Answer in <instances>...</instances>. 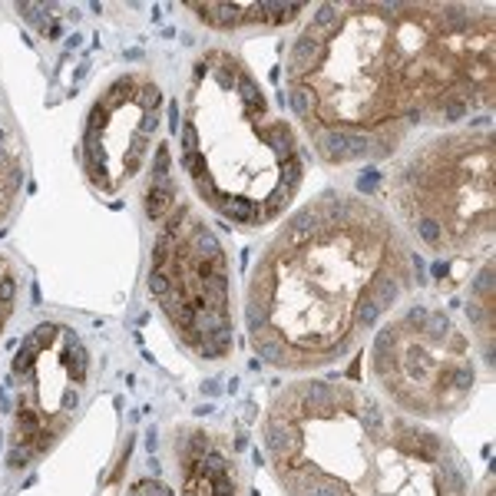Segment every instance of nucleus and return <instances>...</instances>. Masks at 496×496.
<instances>
[{
  "label": "nucleus",
  "instance_id": "nucleus-6",
  "mask_svg": "<svg viewBox=\"0 0 496 496\" xmlns=\"http://www.w3.org/2000/svg\"><path fill=\"white\" fill-rule=\"evenodd\" d=\"M470 321L483 337L486 347V364L493 361V262H483L480 275L474 278V291H470Z\"/></svg>",
  "mask_w": 496,
  "mask_h": 496
},
{
  "label": "nucleus",
  "instance_id": "nucleus-11",
  "mask_svg": "<svg viewBox=\"0 0 496 496\" xmlns=\"http://www.w3.org/2000/svg\"><path fill=\"white\" fill-rule=\"evenodd\" d=\"M13 291H17V281H13V278H4V281H0V301H4V304H11Z\"/></svg>",
  "mask_w": 496,
  "mask_h": 496
},
{
  "label": "nucleus",
  "instance_id": "nucleus-7",
  "mask_svg": "<svg viewBox=\"0 0 496 496\" xmlns=\"http://www.w3.org/2000/svg\"><path fill=\"white\" fill-rule=\"evenodd\" d=\"M173 208L175 189L169 179V149H166V142H159V149L152 156V182L146 189V215H149V222H166Z\"/></svg>",
  "mask_w": 496,
  "mask_h": 496
},
{
  "label": "nucleus",
  "instance_id": "nucleus-4",
  "mask_svg": "<svg viewBox=\"0 0 496 496\" xmlns=\"http://www.w3.org/2000/svg\"><path fill=\"white\" fill-rule=\"evenodd\" d=\"M370 374L410 417H447L476 391V358L450 314L414 304L370 341Z\"/></svg>",
  "mask_w": 496,
  "mask_h": 496
},
{
  "label": "nucleus",
  "instance_id": "nucleus-8",
  "mask_svg": "<svg viewBox=\"0 0 496 496\" xmlns=\"http://www.w3.org/2000/svg\"><path fill=\"white\" fill-rule=\"evenodd\" d=\"M17 11H20V17L30 23V27H40V30H43L46 20H50V4H20Z\"/></svg>",
  "mask_w": 496,
  "mask_h": 496
},
{
  "label": "nucleus",
  "instance_id": "nucleus-1",
  "mask_svg": "<svg viewBox=\"0 0 496 496\" xmlns=\"http://www.w3.org/2000/svg\"><path fill=\"white\" fill-rule=\"evenodd\" d=\"M308 133L374 139V159L420 123H457L493 100V11L470 4H341V23L301 76Z\"/></svg>",
  "mask_w": 496,
  "mask_h": 496
},
{
  "label": "nucleus",
  "instance_id": "nucleus-2",
  "mask_svg": "<svg viewBox=\"0 0 496 496\" xmlns=\"http://www.w3.org/2000/svg\"><path fill=\"white\" fill-rule=\"evenodd\" d=\"M414 262L381 208L328 189L291 215L252 278L255 354L285 370L328 368L410 291Z\"/></svg>",
  "mask_w": 496,
  "mask_h": 496
},
{
  "label": "nucleus",
  "instance_id": "nucleus-9",
  "mask_svg": "<svg viewBox=\"0 0 496 496\" xmlns=\"http://www.w3.org/2000/svg\"><path fill=\"white\" fill-rule=\"evenodd\" d=\"M179 139H182V156L199 152V129H196V123H185L182 133H179Z\"/></svg>",
  "mask_w": 496,
  "mask_h": 496
},
{
  "label": "nucleus",
  "instance_id": "nucleus-14",
  "mask_svg": "<svg viewBox=\"0 0 496 496\" xmlns=\"http://www.w3.org/2000/svg\"><path fill=\"white\" fill-rule=\"evenodd\" d=\"M0 142H4V129H0Z\"/></svg>",
  "mask_w": 496,
  "mask_h": 496
},
{
  "label": "nucleus",
  "instance_id": "nucleus-12",
  "mask_svg": "<svg viewBox=\"0 0 496 496\" xmlns=\"http://www.w3.org/2000/svg\"><path fill=\"white\" fill-rule=\"evenodd\" d=\"M43 36H50V40H60V36H63V23L50 17V20H46V27H43Z\"/></svg>",
  "mask_w": 496,
  "mask_h": 496
},
{
  "label": "nucleus",
  "instance_id": "nucleus-10",
  "mask_svg": "<svg viewBox=\"0 0 496 496\" xmlns=\"http://www.w3.org/2000/svg\"><path fill=\"white\" fill-rule=\"evenodd\" d=\"M36 453L30 450V447H20V443H13L11 447V453H7V463H11V467H27V463L34 460Z\"/></svg>",
  "mask_w": 496,
  "mask_h": 496
},
{
  "label": "nucleus",
  "instance_id": "nucleus-13",
  "mask_svg": "<svg viewBox=\"0 0 496 496\" xmlns=\"http://www.w3.org/2000/svg\"><path fill=\"white\" fill-rule=\"evenodd\" d=\"M480 496H493V474H486V480H483V493Z\"/></svg>",
  "mask_w": 496,
  "mask_h": 496
},
{
  "label": "nucleus",
  "instance_id": "nucleus-5",
  "mask_svg": "<svg viewBox=\"0 0 496 496\" xmlns=\"http://www.w3.org/2000/svg\"><path fill=\"white\" fill-rule=\"evenodd\" d=\"M364 496H467V474L440 434L391 414Z\"/></svg>",
  "mask_w": 496,
  "mask_h": 496
},
{
  "label": "nucleus",
  "instance_id": "nucleus-3",
  "mask_svg": "<svg viewBox=\"0 0 496 496\" xmlns=\"http://www.w3.org/2000/svg\"><path fill=\"white\" fill-rule=\"evenodd\" d=\"M407 232L434 255H463L493 239V129L470 126L417 146L391 175Z\"/></svg>",
  "mask_w": 496,
  "mask_h": 496
}]
</instances>
